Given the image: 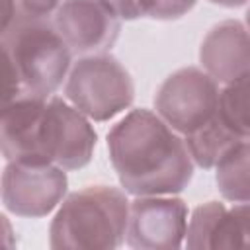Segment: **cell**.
<instances>
[{
  "instance_id": "6da1fadb",
  "label": "cell",
  "mask_w": 250,
  "mask_h": 250,
  "mask_svg": "<svg viewBox=\"0 0 250 250\" xmlns=\"http://www.w3.org/2000/svg\"><path fill=\"white\" fill-rule=\"evenodd\" d=\"M111 166L133 195H174L193 178V160L184 137L158 113L133 109L107 133Z\"/></svg>"
},
{
  "instance_id": "7a4b0ae2",
  "label": "cell",
  "mask_w": 250,
  "mask_h": 250,
  "mask_svg": "<svg viewBox=\"0 0 250 250\" xmlns=\"http://www.w3.org/2000/svg\"><path fill=\"white\" fill-rule=\"evenodd\" d=\"M129 203L113 186H86L70 193L49 229L55 250H111L127 234Z\"/></svg>"
},
{
  "instance_id": "3957f363",
  "label": "cell",
  "mask_w": 250,
  "mask_h": 250,
  "mask_svg": "<svg viewBox=\"0 0 250 250\" xmlns=\"http://www.w3.org/2000/svg\"><path fill=\"white\" fill-rule=\"evenodd\" d=\"M2 55L16 68L21 94L41 98H51L72 66V51L51 20L16 18L2 29Z\"/></svg>"
},
{
  "instance_id": "277c9868",
  "label": "cell",
  "mask_w": 250,
  "mask_h": 250,
  "mask_svg": "<svg viewBox=\"0 0 250 250\" xmlns=\"http://www.w3.org/2000/svg\"><path fill=\"white\" fill-rule=\"evenodd\" d=\"M66 100L88 119L109 121L135 100V84L127 68L109 53L80 57L68 70Z\"/></svg>"
},
{
  "instance_id": "5b68a950",
  "label": "cell",
  "mask_w": 250,
  "mask_h": 250,
  "mask_svg": "<svg viewBox=\"0 0 250 250\" xmlns=\"http://www.w3.org/2000/svg\"><path fill=\"white\" fill-rule=\"evenodd\" d=\"M154 109L176 133L191 135L217 117V82L201 68H178L156 90Z\"/></svg>"
},
{
  "instance_id": "8992f818",
  "label": "cell",
  "mask_w": 250,
  "mask_h": 250,
  "mask_svg": "<svg viewBox=\"0 0 250 250\" xmlns=\"http://www.w3.org/2000/svg\"><path fill=\"white\" fill-rule=\"evenodd\" d=\"M37 139L43 160L64 170L84 168L96 146V131L90 119L62 98L47 100Z\"/></svg>"
},
{
  "instance_id": "52a82bcc",
  "label": "cell",
  "mask_w": 250,
  "mask_h": 250,
  "mask_svg": "<svg viewBox=\"0 0 250 250\" xmlns=\"http://www.w3.org/2000/svg\"><path fill=\"white\" fill-rule=\"evenodd\" d=\"M66 186V170L57 164L8 160L2 174V203L18 217L39 219L62 201Z\"/></svg>"
},
{
  "instance_id": "ba28073f",
  "label": "cell",
  "mask_w": 250,
  "mask_h": 250,
  "mask_svg": "<svg viewBox=\"0 0 250 250\" xmlns=\"http://www.w3.org/2000/svg\"><path fill=\"white\" fill-rule=\"evenodd\" d=\"M188 232V207L174 195H137L129 203L125 240L139 250H176Z\"/></svg>"
},
{
  "instance_id": "9c48e42d",
  "label": "cell",
  "mask_w": 250,
  "mask_h": 250,
  "mask_svg": "<svg viewBox=\"0 0 250 250\" xmlns=\"http://www.w3.org/2000/svg\"><path fill=\"white\" fill-rule=\"evenodd\" d=\"M51 21L78 57L107 53L121 31V20L104 0H62Z\"/></svg>"
},
{
  "instance_id": "30bf717a",
  "label": "cell",
  "mask_w": 250,
  "mask_h": 250,
  "mask_svg": "<svg viewBox=\"0 0 250 250\" xmlns=\"http://www.w3.org/2000/svg\"><path fill=\"white\" fill-rule=\"evenodd\" d=\"M186 244L205 248H250V203H234L230 209L221 201H207L193 209Z\"/></svg>"
},
{
  "instance_id": "8fae6325",
  "label": "cell",
  "mask_w": 250,
  "mask_h": 250,
  "mask_svg": "<svg viewBox=\"0 0 250 250\" xmlns=\"http://www.w3.org/2000/svg\"><path fill=\"white\" fill-rule=\"evenodd\" d=\"M199 62L217 82L227 84L250 72V31L238 20L215 23L199 45Z\"/></svg>"
},
{
  "instance_id": "7c38bea8",
  "label": "cell",
  "mask_w": 250,
  "mask_h": 250,
  "mask_svg": "<svg viewBox=\"0 0 250 250\" xmlns=\"http://www.w3.org/2000/svg\"><path fill=\"white\" fill-rule=\"evenodd\" d=\"M49 98L21 94L2 104L0 145L6 160L47 162L39 152V123Z\"/></svg>"
},
{
  "instance_id": "4fadbf2b",
  "label": "cell",
  "mask_w": 250,
  "mask_h": 250,
  "mask_svg": "<svg viewBox=\"0 0 250 250\" xmlns=\"http://www.w3.org/2000/svg\"><path fill=\"white\" fill-rule=\"evenodd\" d=\"M215 182L223 199L250 203V141H238L215 166Z\"/></svg>"
},
{
  "instance_id": "5bb4252c",
  "label": "cell",
  "mask_w": 250,
  "mask_h": 250,
  "mask_svg": "<svg viewBox=\"0 0 250 250\" xmlns=\"http://www.w3.org/2000/svg\"><path fill=\"white\" fill-rule=\"evenodd\" d=\"M184 141L193 164H197L199 168H215L219 160L227 154V150L242 139H238L217 115L201 129L193 131L191 135H186Z\"/></svg>"
},
{
  "instance_id": "9a60e30c",
  "label": "cell",
  "mask_w": 250,
  "mask_h": 250,
  "mask_svg": "<svg viewBox=\"0 0 250 250\" xmlns=\"http://www.w3.org/2000/svg\"><path fill=\"white\" fill-rule=\"evenodd\" d=\"M217 115L238 139L250 141V72L225 84Z\"/></svg>"
},
{
  "instance_id": "2e32d148",
  "label": "cell",
  "mask_w": 250,
  "mask_h": 250,
  "mask_svg": "<svg viewBox=\"0 0 250 250\" xmlns=\"http://www.w3.org/2000/svg\"><path fill=\"white\" fill-rule=\"evenodd\" d=\"M143 18L170 21L186 16L193 6L195 0H139Z\"/></svg>"
},
{
  "instance_id": "e0dca14e",
  "label": "cell",
  "mask_w": 250,
  "mask_h": 250,
  "mask_svg": "<svg viewBox=\"0 0 250 250\" xmlns=\"http://www.w3.org/2000/svg\"><path fill=\"white\" fill-rule=\"evenodd\" d=\"M61 2L62 0H16V4H18V16L16 18L49 20V16H53L57 12Z\"/></svg>"
},
{
  "instance_id": "ac0fdd59",
  "label": "cell",
  "mask_w": 250,
  "mask_h": 250,
  "mask_svg": "<svg viewBox=\"0 0 250 250\" xmlns=\"http://www.w3.org/2000/svg\"><path fill=\"white\" fill-rule=\"evenodd\" d=\"M104 2L111 8V12L119 20H139V18H143L139 0H104Z\"/></svg>"
},
{
  "instance_id": "d6986e66",
  "label": "cell",
  "mask_w": 250,
  "mask_h": 250,
  "mask_svg": "<svg viewBox=\"0 0 250 250\" xmlns=\"http://www.w3.org/2000/svg\"><path fill=\"white\" fill-rule=\"evenodd\" d=\"M209 2L223 6V8H238V6H244L248 0H209Z\"/></svg>"
},
{
  "instance_id": "ffe728a7",
  "label": "cell",
  "mask_w": 250,
  "mask_h": 250,
  "mask_svg": "<svg viewBox=\"0 0 250 250\" xmlns=\"http://www.w3.org/2000/svg\"><path fill=\"white\" fill-rule=\"evenodd\" d=\"M246 27H248V31H250V8L246 10Z\"/></svg>"
}]
</instances>
